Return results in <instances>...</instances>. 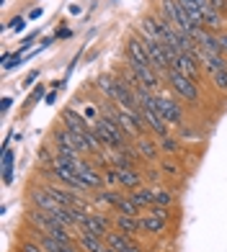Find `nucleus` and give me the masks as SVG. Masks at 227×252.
Instances as JSON below:
<instances>
[{
    "instance_id": "1",
    "label": "nucleus",
    "mask_w": 227,
    "mask_h": 252,
    "mask_svg": "<svg viewBox=\"0 0 227 252\" xmlns=\"http://www.w3.org/2000/svg\"><path fill=\"white\" fill-rule=\"evenodd\" d=\"M98 88L104 90V93L116 103V106L121 108H127V111H134V113H140L142 106H140V100L137 95H134V90L127 85V80H111V77H101L98 80Z\"/></svg>"
},
{
    "instance_id": "2",
    "label": "nucleus",
    "mask_w": 227,
    "mask_h": 252,
    "mask_svg": "<svg viewBox=\"0 0 227 252\" xmlns=\"http://www.w3.org/2000/svg\"><path fill=\"white\" fill-rule=\"evenodd\" d=\"M93 131H96V136L101 139L104 147H111V150H124V134H127V131H124L114 119L98 116L96 124H93Z\"/></svg>"
},
{
    "instance_id": "3",
    "label": "nucleus",
    "mask_w": 227,
    "mask_h": 252,
    "mask_svg": "<svg viewBox=\"0 0 227 252\" xmlns=\"http://www.w3.org/2000/svg\"><path fill=\"white\" fill-rule=\"evenodd\" d=\"M168 83H170V88H173V93L181 95L184 100H189V103H196L199 100V85L191 77L181 75L178 70H170L168 72Z\"/></svg>"
},
{
    "instance_id": "4",
    "label": "nucleus",
    "mask_w": 227,
    "mask_h": 252,
    "mask_svg": "<svg viewBox=\"0 0 227 252\" xmlns=\"http://www.w3.org/2000/svg\"><path fill=\"white\" fill-rule=\"evenodd\" d=\"M199 60L194 54H189V52H178L176 54V62H173V70H178L181 75H186V77H191L194 83H199V64H196Z\"/></svg>"
},
{
    "instance_id": "5",
    "label": "nucleus",
    "mask_w": 227,
    "mask_h": 252,
    "mask_svg": "<svg viewBox=\"0 0 227 252\" xmlns=\"http://www.w3.org/2000/svg\"><path fill=\"white\" fill-rule=\"evenodd\" d=\"M140 116L145 119V124L150 126V129L157 134V136H168V121L157 113L155 108H152V103H147V106H142V111H140Z\"/></svg>"
},
{
    "instance_id": "6",
    "label": "nucleus",
    "mask_w": 227,
    "mask_h": 252,
    "mask_svg": "<svg viewBox=\"0 0 227 252\" xmlns=\"http://www.w3.org/2000/svg\"><path fill=\"white\" fill-rule=\"evenodd\" d=\"M106 245L114 247L116 252H142V247H140L137 242H132V237L124 234V232H119V229H116V232H109Z\"/></svg>"
},
{
    "instance_id": "7",
    "label": "nucleus",
    "mask_w": 227,
    "mask_h": 252,
    "mask_svg": "<svg viewBox=\"0 0 227 252\" xmlns=\"http://www.w3.org/2000/svg\"><path fill=\"white\" fill-rule=\"evenodd\" d=\"M127 60L132 64H147V67H152L150 54H147L142 39H129V44H127Z\"/></svg>"
},
{
    "instance_id": "8",
    "label": "nucleus",
    "mask_w": 227,
    "mask_h": 252,
    "mask_svg": "<svg viewBox=\"0 0 227 252\" xmlns=\"http://www.w3.org/2000/svg\"><path fill=\"white\" fill-rule=\"evenodd\" d=\"M80 229L88 234H96V237H106L109 234V219L106 216H98V214H88L80 224Z\"/></svg>"
},
{
    "instance_id": "9",
    "label": "nucleus",
    "mask_w": 227,
    "mask_h": 252,
    "mask_svg": "<svg viewBox=\"0 0 227 252\" xmlns=\"http://www.w3.org/2000/svg\"><path fill=\"white\" fill-rule=\"evenodd\" d=\"M129 67H132V72L142 80V85H145V88L155 90L157 85H160V77H157L160 72H155L152 67H147V64H132V62H129Z\"/></svg>"
},
{
    "instance_id": "10",
    "label": "nucleus",
    "mask_w": 227,
    "mask_h": 252,
    "mask_svg": "<svg viewBox=\"0 0 227 252\" xmlns=\"http://www.w3.org/2000/svg\"><path fill=\"white\" fill-rule=\"evenodd\" d=\"M114 173H116V183L121 188H137L142 183L140 173H134L132 167H114Z\"/></svg>"
},
{
    "instance_id": "11",
    "label": "nucleus",
    "mask_w": 227,
    "mask_h": 252,
    "mask_svg": "<svg viewBox=\"0 0 227 252\" xmlns=\"http://www.w3.org/2000/svg\"><path fill=\"white\" fill-rule=\"evenodd\" d=\"M31 201L39 206V211H52V209H57V206H60V201H57L47 188H41V190H31Z\"/></svg>"
},
{
    "instance_id": "12",
    "label": "nucleus",
    "mask_w": 227,
    "mask_h": 252,
    "mask_svg": "<svg viewBox=\"0 0 227 252\" xmlns=\"http://www.w3.org/2000/svg\"><path fill=\"white\" fill-rule=\"evenodd\" d=\"M201 62L207 67V72L214 75L220 70H227V62H225V54H212V52H201Z\"/></svg>"
},
{
    "instance_id": "13",
    "label": "nucleus",
    "mask_w": 227,
    "mask_h": 252,
    "mask_svg": "<svg viewBox=\"0 0 227 252\" xmlns=\"http://www.w3.org/2000/svg\"><path fill=\"white\" fill-rule=\"evenodd\" d=\"M199 49L201 52H212V54H222V41L220 36H214V31H204L201 39H199Z\"/></svg>"
},
{
    "instance_id": "14",
    "label": "nucleus",
    "mask_w": 227,
    "mask_h": 252,
    "mask_svg": "<svg viewBox=\"0 0 227 252\" xmlns=\"http://www.w3.org/2000/svg\"><path fill=\"white\" fill-rule=\"evenodd\" d=\"M80 247L85 250V252H106V242H104V237H96V234H88V232H83L80 234Z\"/></svg>"
},
{
    "instance_id": "15",
    "label": "nucleus",
    "mask_w": 227,
    "mask_h": 252,
    "mask_svg": "<svg viewBox=\"0 0 227 252\" xmlns=\"http://www.w3.org/2000/svg\"><path fill=\"white\" fill-rule=\"evenodd\" d=\"M39 245L44 247V252H77L73 242H60V239L47 237V234H44V237L39 239Z\"/></svg>"
},
{
    "instance_id": "16",
    "label": "nucleus",
    "mask_w": 227,
    "mask_h": 252,
    "mask_svg": "<svg viewBox=\"0 0 227 252\" xmlns=\"http://www.w3.org/2000/svg\"><path fill=\"white\" fill-rule=\"evenodd\" d=\"M116 229L119 232H124V234H137L140 229H142V224H140V219L137 216H127V214H119L116 216Z\"/></svg>"
},
{
    "instance_id": "17",
    "label": "nucleus",
    "mask_w": 227,
    "mask_h": 252,
    "mask_svg": "<svg viewBox=\"0 0 227 252\" xmlns=\"http://www.w3.org/2000/svg\"><path fill=\"white\" fill-rule=\"evenodd\" d=\"M129 198L137 203L140 209H150V206L155 203V188H137V190H132Z\"/></svg>"
},
{
    "instance_id": "18",
    "label": "nucleus",
    "mask_w": 227,
    "mask_h": 252,
    "mask_svg": "<svg viewBox=\"0 0 227 252\" xmlns=\"http://www.w3.org/2000/svg\"><path fill=\"white\" fill-rule=\"evenodd\" d=\"M44 188H47V190H49L52 196H54L57 201H60L62 206H80V198L73 196V193H67V190H65V188H60V186H44Z\"/></svg>"
},
{
    "instance_id": "19",
    "label": "nucleus",
    "mask_w": 227,
    "mask_h": 252,
    "mask_svg": "<svg viewBox=\"0 0 227 252\" xmlns=\"http://www.w3.org/2000/svg\"><path fill=\"white\" fill-rule=\"evenodd\" d=\"M204 26H207V31H220L222 29V16H220V10L217 8H207L204 10Z\"/></svg>"
},
{
    "instance_id": "20",
    "label": "nucleus",
    "mask_w": 227,
    "mask_h": 252,
    "mask_svg": "<svg viewBox=\"0 0 227 252\" xmlns=\"http://www.w3.org/2000/svg\"><path fill=\"white\" fill-rule=\"evenodd\" d=\"M140 224H142V229L145 232H150V234H160L163 229H165V219H157V216H145V219H140Z\"/></svg>"
},
{
    "instance_id": "21",
    "label": "nucleus",
    "mask_w": 227,
    "mask_h": 252,
    "mask_svg": "<svg viewBox=\"0 0 227 252\" xmlns=\"http://www.w3.org/2000/svg\"><path fill=\"white\" fill-rule=\"evenodd\" d=\"M181 5H184V10L191 16V21H194L196 26H204V16H201V10H199V5H196V0H178Z\"/></svg>"
},
{
    "instance_id": "22",
    "label": "nucleus",
    "mask_w": 227,
    "mask_h": 252,
    "mask_svg": "<svg viewBox=\"0 0 227 252\" xmlns=\"http://www.w3.org/2000/svg\"><path fill=\"white\" fill-rule=\"evenodd\" d=\"M137 152H140L145 159H155V157H157V144H152L150 139H140V142H137Z\"/></svg>"
},
{
    "instance_id": "23",
    "label": "nucleus",
    "mask_w": 227,
    "mask_h": 252,
    "mask_svg": "<svg viewBox=\"0 0 227 252\" xmlns=\"http://www.w3.org/2000/svg\"><path fill=\"white\" fill-rule=\"evenodd\" d=\"M116 209H119V214H127V216H137L140 214V206L134 203L132 198H121Z\"/></svg>"
},
{
    "instance_id": "24",
    "label": "nucleus",
    "mask_w": 227,
    "mask_h": 252,
    "mask_svg": "<svg viewBox=\"0 0 227 252\" xmlns=\"http://www.w3.org/2000/svg\"><path fill=\"white\" fill-rule=\"evenodd\" d=\"M155 203L157 206H170L173 203V193L165 190V188H155Z\"/></svg>"
},
{
    "instance_id": "25",
    "label": "nucleus",
    "mask_w": 227,
    "mask_h": 252,
    "mask_svg": "<svg viewBox=\"0 0 227 252\" xmlns=\"http://www.w3.org/2000/svg\"><path fill=\"white\" fill-rule=\"evenodd\" d=\"M160 150L168 152V155H176L178 152V142L170 139V136H160Z\"/></svg>"
},
{
    "instance_id": "26",
    "label": "nucleus",
    "mask_w": 227,
    "mask_h": 252,
    "mask_svg": "<svg viewBox=\"0 0 227 252\" xmlns=\"http://www.w3.org/2000/svg\"><path fill=\"white\" fill-rule=\"evenodd\" d=\"M212 80H214V85H217V90H227V70L214 72V75H212Z\"/></svg>"
},
{
    "instance_id": "27",
    "label": "nucleus",
    "mask_w": 227,
    "mask_h": 252,
    "mask_svg": "<svg viewBox=\"0 0 227 252\" xmlns=\"http://www.w3.org/2000/svg\"><path fill=\"white\" fill-rule=\"evenodd\" d=\"M150 214H152V216H157V219H168V216H170L168 206H157V203H152V206H150Z\"/></svg>"
},
{
    "instance_id": "28",
    "label": "nucleus",
    "mask_w": 227,
    "mask_h": 252,
    "mask_svg": "<svg viewBox=\"0 0 227 252\" xmlns=\"http://www.w3.org/2000/svg\"><path fill=\"white\" fill-rule=\"evenodd\" d=\"M124 196H119V193H101L98 196V201H104V203H114V206H119V201H121Z\"/></svg>"
},
{
    "instance_id": "29",
    "label": "nucleus",
    "mask_w": 227,
    "mask_h": 252,
    "mask_svg": "<svg viewBox=\"0 0 227 252\" xmlns=\"http://www.w3.org/2000/svg\"><path fill=\"white\" fill-rule=\"evenodd\" d=\"M21 252H44V247H41V245H31V242H26L24 247H21Z\"/></svg>"
},
{
    "instance_id": "30",
    "label": "nucleus",
    "mask_w": 227,
    "mask_h": 252,
    "mask_svg": "<svg viewBox=\"0 0 227 252\" xmlns=\"http://www.w3.org/2000/svg\"><path fill=\"white\" fill-rule=\"evenodd\" d=\"M163 173H168V175H178V167H176L173 162H165V165H163Z\"/></svg>"
},
{
    "instance_id": "31",
    "label": "nucleus",
    "mask_w": 227,
    "mask_h": 252,
    "mask_svg": "<svg viewBox=\"0 0 227 252\" xmlns=\"http://www.w3.org/2000/svg\"><path fill=\"white\" fill-rule=\"evenodd\" d=\"M24 26H26L24 18H13V31H24Z\"/></svg>"
},
{
    "instance_id": "32",
    "label": "nucleus",
    "mask_w": 227,
    "mask_h": 252,
    "mask_svg": "<svg viewBox=\"0 0 227 252\" xmlns=\"http://www.w3.org/2000/svg\"><path fill=\"white\" fill-rule=\"evenodd\" d=\"M196 5H199V10H201V16H204V10H207L212 3H209V0H196Z\"/></svg>"
},
{
    "instance_id": "33",
    "label": "nucleus",
    "mask_w": 227,
    "mask_h": 252,
    "mask_svg": "<svg viewBox=\"0 0 227 252\" xmlns=\"http://www.w3.org/2000/svg\"><path fill=\"white\" fill-rule=\"evenodd\" d=\"M37 77H39V72H31V75L26 77V83H24V85H31V83H34V80H37Z\"/></svg>"
},
{
    "instance_id": "34",
    "label": "nucleus",
    "mask_w": 227,
    "mask_h": 252,
    "mask_svg": "<svg viewBox=\"0 0 227 252\" xmlns=\"http://www.w3.org/2000/svg\"><path fill=\"white\" fill-rule=\"evenodd\" d=\"M220 41H222V49L227 52V33H220Z\"/></svg>"
},
{
    "instance_id": "35",
    "label": "nucleus",
    "mask_w": 227,
    "mask_h": 252,
    "mask_svg": "<svg viewBox=\"0 0 227 252\" xmlns=\"http://www.w3.org/2000/svg\"><path fill=\"white\" fill-rule=\"evenodd\" d=\"M106 252H116V250H114V247H106Z\"/></svg>"
}]
</instances>
